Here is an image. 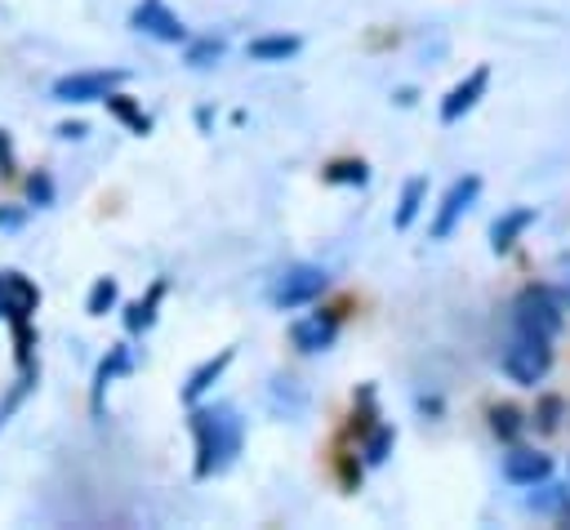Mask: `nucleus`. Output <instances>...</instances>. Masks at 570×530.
<instances>
[{"label":"nucleus","instance_id":"nucleus-1","mask_svg":"<svg viewBox=\"0 0 570 530\" xmlns=\"http://www.w3.org/2000/svg\"><path fill=\"white\" fill-rule=\"evenodd\" d=\"M191 428H196V450H200V459H196V472L200 477H209L214 468H223L240 450V419L227 405L196 410Z\"/></svg>","mask_w":570,"mask_h":530},{"label":"nucleus","instance_id":"nucleus-2","mask_svg":"<svg viewBox=\"0 0 570 530\" xmlns=\"http://www.w3.org/2000/svg\"><path fill=\"white\" fill-rule=\"evenodd\" d=\"M552 338H539V334H525V330H517L512 334V343L503 347V374L512 379V383H521V387H534L543 374H548V365H552V347H548Z\"/></svg>","mask_w":570,"mask_h":530},{"label":"nucleus","instance_id":"nucleus-3","mask_svg":"<svg viewBox=\"0 0 570 530\" xmlns=\"http://www.w3.org/2000/svg\"><path fill=\"white\" fill-rule=\"evenodd\" d=\"M517 330L539 334V338H552L561 330V298L548 294V289H525L517 298Z\"/></svg>","mask_w":570,"mask_h":530},{"label":"nucleus","instance_id":"nucleus-4","mask_svg":"<svg viewBox=\"0 0 570 530\" xmlns=\"http://www.w3.org/2000/svg\"><path fill=\"white\" fill-rule=\"evenodd\" d=\"M120 80H125V71H71L53 85V98L58 102H94V98H107Z\"/></svg>","mask_w":570,"mask_h":530},{"label":"nucleus","instance_id":"nucleus-5","mask_svg":"<svg viewBox=\"0 0 570 530\" xmlns=\"http://www.w3.org/2000/svg\"><path fill=\"white\" fill-rule=\"evenodd\" d=\"M321 289H325V272L298 263V267H289V272L276 281L272 298H276V307H303V303H312Z\"/></svg>","mask_w":570,"mask_h":530},{"label":"nucleus","instance_id":"nucleus-6","mask_svg":"<svg viewBox=\"0 0 570 530\" xmlns=\"http://www.w3.org/2000/svg\"><path fill=\"white\" fill-rule=\"evenodd\" d=\"M481 192V178H459L450 192H445V200H441V209H436V218H432V241H445L450 232H454V223L463 218V209L472 205V196Z\"/></svg>","mask_w":570,"mask_h":530},{"label":"nucleus","instance_id":"nucleus-7","mask_svg":"<svg viewBox=\"0 0 570 530\" xmlns=\"http://www.w3.org/2000/svg\"><path fill=\"white\" fill-rule=\"evenodd\" d=\"M485 85H490V67H476L468 80H459V85L445 94V102H441V120H445V125H454V120H459V116H463V111L485 94Z\"/></svg>","mask_w":570,"mask_h":530},{"label":"nucleus","instance_id":"nucleus-8","mask_svg":"<svg viewBox=\"0 0 570 530\" xmlns=\"http://www.w3.org/2000/svg\"><path fill=\"white\" fill-rule=\"evenodd\" d=\"M134 27H138V31H151L156 40H183V36H187V27H183L160 0H142V4L134 9Z\"/></svg>","mask_w":570,"mask_h":530},{"label":"nucleus","instance_id":"nucleus-9","mask_svg":"<svg viewBox=\"0 0 570 530\" xmlns=\"http://www.w3.org/2000/svg\"><path fill=\"white\" fill-rule=\"evenodd\" d=\"M548 468H552V463H548V454H539V450H508V454H503V477L517 481V485L543 481Z\"/></svg>","mask_w":570,"mask_h":530},{"label":"nucleus","instance_id":"nucleus-10","mask_svg":"<svg viewBox=\"0 0 570 530\" xmlns=\"http://www.w3.org/2000/svg\"><path fill=\"white\" fill-rule=\"evenodd\" d=\"M36 307V289L18 276V272H4L0 276V312H9L18 325H22V316Z\"/></svg>","mask_w":570,"mask_h":530},{"label":"nucleus","instance_id":"nucleus-11","mask_svg":"<svg viewBox=\"0 0 570 530\" xmlns=\"http://www.w3.org/2000/svg\"><path fill=\"white\" fill-rule=\"evenodd\" d=\"M289 334H294V347H303V352H321V347H330V343H334V321L316 312V316L298 321Z\"/></svg>","mask_w":570,"mask_h":530},{"label":"nucleus","instance_id":"nucleus-12","mask_svg":"<svg viewBox=\"0 0 570 530\" xmlns=\"http://www.w3.org/2000/svg\"><path fill=\"white\" fill-rule=\"evenodd\" d=\"M530 223H534V209H512V214H503V218L494 223V232H490V236H494V249H499V254L512 249V241H517L521 227H530Z\"/></svg>","mask_w":570,"mask_h":530},{"label":"nucleus","instance_id":"nucleus-13","mask_svg":"<svg viewBox=\"0 0 570 530\" xmlns=\"http://www.w3.org/2000/svg\"><path fill=\"white\" fill-rule=\"evenodd\" d=\"M294 49H298L294 36H263V40H249V58H258V62H267V58H289Z\"/></svg>","mask_w":570,"mask_h":530},{"label":"nucleus","instance_id":"nucleus-14","mask_svg":"<svg viewBox=\"0 0 570 530\" xmlns=\"http://www.w3.org/2000/svg\"><path fill=\"white\" fill-rule=\"evenodd\" d=\"M227 361H232V352H218L214 361H205V365H200V370L187 379V392H183V396H187V401H196V396H200V392H205V387H209V383L223 374V365H227Z\"/></svg>","mask_w":570,"mask_h":530},{"label":"nucleus","instance_id":"nucleus-15","mask_svg":"<svg viewBox=\"0 0 570 530\" xmlns=\"http://www.w3.org/2000/svg\"><path fill=\"white\" fill-rule=\"evenodd\" d=\"M423 192H428V183H423V178H410V183H405V192H401V209H396V227H410V223H414Z\"/></svg>","mask_w":570,"mask_h":530},{"label":"nucleus","instance_id":"nucleus-16","mask_svg":"<svg viewBox=\"0 0 570 530\" xmlns=\"http://www.w3.org/2000/svg\"><path fill=\"white\" fill-rule=\"evenodd\" d=\"M102 102H107V107H111V111H116V116H120V120H125L134 134H147V116H142V111H134V102H129L125 94H116V89H111Z\"/></svg>","mask_w":570,"mask_h":530},{"label":"nucleus","instance_id":"nucleus-17","mask_svg":"<svg viewBox=\"0 0 570 530\" xmlns=\"http://www.w3.org/2000/svg\"><path fill=\"white\" fill-rule=\"evenodd\" d=\"M490 428H494V436L512 441V436L521 432V414H517L512 405H494V410H490Z\"/></svg>","mask_w":570,"mask_h":530},{"label":"nucleus","instance_id":"nucleus-18","mask_svg":"<svg viewBox=\"0 0 570 530\" xmlns=\"http://www.w3.org/2000/svg\"><path fill=\"white\" fill-rule=\"evenodd\" d=\"M111 303H116V281H107V276H102V281L94 285V294H89V312H94V316H102Z\"/></svg>","mask_w":570,"mask_h":530},{"label":"nucleus","instance_id":"nucleus-19","mask_svg":"<svg viewBox=\"0 0 570 530\" xmlns=\"http://www.w3.org/2000/svg\"><path fill=\"white\" fill-rule=\"evenodd\" d=\"M156 298H160V285L151 289V298H147V303H134V307H129V330H142V325L151 321V303H156Z\"/></svg>","mask_w":570,"mask_h":530},{"label":"nucleus","instance_id":"nucleus-20","mask_svg":"<svg viewBox=\"0 0 570 530\" xmlns=\"http://www.w3.org/2000/svg\"><path fill=\"white\" fill-rule=\"evenodd\" d=\"M330 178H334V183H365V165H361V160H356V165H334Z\"/></svg>","mask_w":570,"mask_h":530},{"label":"nucleus","instance_id":"nucleus-21","mask_svg":"<svg viewBox=\"0 0 570 530\" xmlns=\"http://www.w3.org/2000/svg\"><path fill=\"white\" fill-rule=\"evenodd\" d=\"M557 410H561V401H557V396H548V401L539 405V414H534V419H539V428H543V432H552V428H557Z\"/></svg>","mask_w":570,"mask_h":530},{"label":"nucleus","instance_id":"nucleus-22","mask_svg":"<svg viewBox=\"0 0 570 530\" xmlns=\"http://www.w3.org/2000/svg\"><path fill=\"white\" fill-rule=\"evenodd\" d=\"M387 441H392V432H387V428H379V436L370 441V459H374V463L383 459V450H387Z\"/></svg>","mask_w":570,"mask_h":530},{"label":"nucleus","instance_id":"nucleus-23","mask_svg":"<svg viewBox=\"0 0 570 530\" xmlns=\"http://www.w3.org/2000/svg\"><path fill=\"white\" fill-rule=\"evenodd\" d=\"M557 298H561V307H570V272L561 276V285H557Z\"/></svg>","mask_w":570,"mask_h":530}]
</instances>
